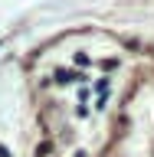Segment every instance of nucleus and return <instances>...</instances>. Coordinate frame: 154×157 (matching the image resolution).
Listing matches in <instances>:
<instances>
[{
  "label": "nucleus",
  "instance_id": "f257e3e1",
  "mask_svg": "<svg viewBox=\"0 0 154 157\" xmlns=\"http://www.w3.org/2000/svg\"><path fill=\"white\" fill-rule=\"evenodd\" d=\"M72 78H82V75H76V72H66V69H59V72H56V82H72Z\"/></svg>",
  "mask_w": 154,
  "mask_h": 157
}]
</instances>
